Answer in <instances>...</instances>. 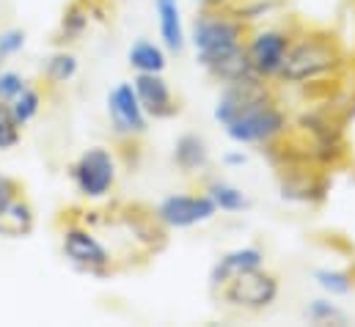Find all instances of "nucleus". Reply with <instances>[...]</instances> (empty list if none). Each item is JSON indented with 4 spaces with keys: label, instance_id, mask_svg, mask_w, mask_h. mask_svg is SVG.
Listing matches in <instances>:
<instances>
[{
    "label": "nucleus",
    "instance_id": "nucleus-16",
    "mask_svg": "<svg viewBox=\"0 0 355 327\" xmlns=\"http://www.w3.org/2000/svg\"><path fill=\"white\" fill-rule=\"evenodd\" d=\"M209 198L215 201V206H220V209H226V212H240V209L248 206V198H245L237 187L223 184V182L209 187Z\"/></svg>",
    "mask_w": 355,
    "mask_h": 327
},
{
    "label": "nucleus",
    "instance_id": "nucleus-21",
    "mask_svg": "<svg viewBox=\"0 0 355 327\" xmlns=\"http://www.w3.org/2000/svg\"><path fill=\"white\" fill-rule=\"evenodd\" d=\"M86 22H89V17H86V11L80 8V6H72L67 14H64V22H61V30H64V36L67 39H72V36H78V33H83V28H86Z\"/></svg>",
    "mask_w": 355,
    "mask_h": 327
},
{
    "label": "nucleus",
    "instance_id": "nucleus-7",
    "mask_svg": "<svg viewBox=\"0 0 355 327\" xmlns=\"http://www.w3.org/2000/svg\"><path fill=\"white\" fill-rule=\"evenodd\" d=\"M107 110H110V118H113V127L116 132L121 135H138L146 130V113L141 107V99L135 94V85L130 82H121L110 91L107 96Z\"/></svg>",
    "mask_w": 355,
    "mask_h": 327
},
{
    "label": "nucleus",
    "instance_id": "nucleus-18",
    "mask_svg": "<svg viewBox=\"0 0 355 327\" xmlns=\"http://www.w3.org/2000/svg\"><path fill=\"white\" fill-rule=\"evenodd\" d=\"M75 72H78V58L69 55V53H58V55H53L50 64H47V75H50V80H55V82L72 80Z\"/></svg>",
    "mask_w": 355,
    "mask_h": 327
},
{
    "label": "nucleus",
    "instance_id": "nucleus-23",
    "mask_svg": "<svg viewBox=\"0 0 355 327\" xmlns=\"http://www.w3.org/2000/svg\"><path fill=\"white\" fill-rule=\"evenodd\" d=\"M309 317H311L314 322H331V319H339V322H345L342 311H339L336 306L325 303V300H317V303H314V306L309 308Z\"/></svg>",
    "mask_w": 355,
    "mask_h": 327
},
{
    "label": "nucleus",
    "instance_id": "nucleus-4",
    "mask_svg": "<svg viewBox=\"0 0 355 327\" xmlns=\"http://www.w3.org/2000/svg\"><path fill=\"white\" fill-rule=\"evenodd\" d=\"M223 297L232 306H243V308H267L275 297H278V281L262 272L259 267L254 269H243L237 275H232L226 281V292Z\"/></svg>",
    "mask_w": 355,
    "mask_h": 327
},
{
    "label": "nucleus",
    "instance_id": "nucleus-17",
    "mask_svg": "<svg viewBox=\"0 0 355 327\" xmlns=\"http://www.w3.org/2000/svg\"><path fill=\"white\" fill-rule=\"evenodd\" d=\"M19 143V121L11 113V105L0 99V149H11Z\"/></svg>",
    "mask_w": 355,
    "mask_h": 327
},
{
    "label": "nucleus",
    "instance_id": "nucleus-6",
    "mask_svg": "<svg viewBox=\"0 0 355 327\" xmlns=\"http://www.w3.org/2000/svg\"><path fill=\"white\" fill-rule=\"evenodd\" d=\"M215 201L209 195H168L157 215L163 223L174 226V229H190L196 223H204L215 215Z\"/></svg>",
    "mask_w": 355,
    "mask_h": 327
},
{
    "label": "nucleus",
    "instance_id": "nucleus-24",
    "mask_svg": "<svg viewBox=\"0 0 355 327\" xmlns=\"http://www.w3.org/2000/svg\"><path fill=\"white\" fill-rule=\"evenodd\" d=\"M22 47H25V33L22 30H6V33H0V58L14 55Z\"/></svg>",
    "mask_w": 355,
    "mask_h": 327
},
{
    "label": "nucleus",
    "instance_id": "nucleus-1",
    "mask_svg": "<svg viewBox=\"0 0 355 327\" xmlns=\"http://www.w3.org/2000/svg\"><path fill=\"white\" fill-rule=\"evenodd\" d=\"M215 118L237 143H262L284 130V116L270 102L259 78L229 82V88L218 99Z\"/></svg>",
    "mask_w": 355,
    "mask_h": 327
},
{
    "label": "nucleus",
    "instance_id": "nucleus-14",
    "mask_svg": "<svg viewBox=\"0 0 355 327\" xmlns=\"http://www.w3.org/2000/svg\"><path fill=\"white\" fill-rule=\"evenodd\" d=\"M177 165L184 170H196V168H204L207 165V149H204V141L196 138V135H182L177 141Z\"/></svg>",
    "mask_w": 355,
    "mask_h": 327
},
{
    "label": "nucleus",
    "instance_id": "nucleus-5",
    "mask_svg": "<svg viewBox=\"0 0 355 327\" xmlns=\"http://www.w3.org/2000/svg\"><path fill=\"white\" fill-rule=\"evenodd\" d=\"M72 179L78 184V190L89 198H99L113 187L116 179V163L110 157V152L105 149H89L72 168Z\"/></svg>",
    "mask_w": 355,
    "mask_h": 327
},
{
    "label": "nucleus",
    "instance_id": "nucleus-27",
    "mask_svg": "<svg viewBox=\"0 0 355 327\" xmlns=\"http://www.w3.org/2000/svg\"><path fill=\"white\" fill-rule=\"evenodd\" d=\"M198 3H220V0H198Z\"/></svg>",
    "mask_w": 355,
    "mask_h": 327
},
{
    "label": "nucleus",
    "instance_id": "nucleus-20",
    "mask_svg": "<svg viewBox=\"0 0 355 327\" xmlns=\"http://www.w3.org/2000/svg\"><path fill=\"white\" fill-rule=\"evenodd\" d=\"M6 218H11V220H14V229H11V234H25V231H31L33 215H31V206H28V204H19V201H14V204L8 206V212H6Z\"/></svg>",
    "mask_w": 355,
    "mask_h": 327
},
{
    "label": "nucleus",
    "instance_id": "nucleus-25",
    "mask_svg": "<svg viewBox=\"0 0 355 327\" xmlns=\"http://www.w3.org/2000/svg\"><path fill=\"white\" fill-rule=\"evenodd\" d=\"M14 201H17V182H11L8 176H0V220L6 218Z\"/></svg>",
    "mask_w": 355,
    "mask_h": 327
},
{
    "label": "nucleus",
    "instance_id": "nucleus-11",
    "mask_svg": "<svg viewBox=\"0 0 355 327\" xmlns=\"http://www.w3.org/2000/svg\"><path fill=\"white\" fill-rule=\"evenodd\" d=\"M262 264V250H257V247H240V250H232V253H226L218 264H215V269H212V286H220V283H226L232 275H237V272H243V269H254V267H259Z\"/></svg>",
    "mask_w": 355,
    "mask_h": 327
},
{
    "label": "nucleus",
    "instance_id": "nucleus-15",
    "mask_svg": "<svg viewBox=\"0 0 355 327\" xmlns=\"http://www.w3.org/2000/svg\"><path fill=\"white\" fill-rule=\"evenodd\" d=\"M39 105H42L39 94H36L33 88H28V85H25V88L11 99V113H14V118L19 121V127H25L31 118H36Z\"/></svg>",
    "mask_w": 355,
    "mask_h": 327
},
{
    "label": "nucleus",
    "instance_id": "nucleus-13",
    "mask_svg": "<svg viewBox=\"0 0 355 327\" xmlns=\"http://www.w3.org/2000/svg\"><path fill=\"white\" fill-rule=\"evenodd\" d=\"M130 64L138 72H163L166 69V55L152 42H135L132 50H130Z\"/></svg>",
    "mask_w": 355,
    "mask_h": 327
},
{
    "label": "nucleus",
    "instance_id": "nucleus-10",
    "mask_svg": "<svg viewBox=\"0 0 355 327\" xmlns=\"http://www.w3.org/2000/svg\"><path fill=\"white\" fill-rule=\"evenodd\" d=\"M64 253L69 256L72 264H78L83 269H91V272L102 269L110 261L107 250L99 245L89 231H80V229H69L64 234Z\"/></svg>",
    "mask_w": 355,
    "mask_h": 327
},
{
    "label": "nucleus",
    "instance_id": "nucleus-9",
    "mask_svg": "<svg viewBox=\"0 0 355 327\" xmlns=\"http://www.w3.org/2000/svg\"><path fill=\"white\" fill-rule=\"evenodd\" d=\"M135 94L141 99L144 113H149L155 118H168V116L177 113L171 88H168V82L160 78V72H138V78H135Z\"/></svg>",
    "mask_w": 355,
    "mask_h": 327
},
{
    "label": "nucleus",
    "instance_id": "nucleus-19",
    "mask_svg": "<svg viewBox=\"0 0 355 327\" xmlns=\"http://www.w3.org/2000/svg\"><path fill=\"white\" fill-rule=\"evenodd\" d=\"M317 281L322 289H328L331 294H347L353 289V281L347 272H336V269H320L317 272Z\"/></svg>",
    "mask_w": 355,
    "mask_h": 327
},
{
    "label": "nucleus",
    "instance_id": "nucleus-26",
    "mask_svg": "<svg viewBox=\"0 0 355 327\" xmlns=\"http://www.w3.org/2000/svg\"><path fill=\"white\" fill-rule=\"evenodd\" d=\"M226 163H229V165H240V163H245V157H243V154H229V157H226Z\"/></svg>",
    "mask_w": 355,
    "mask_h": 327
},
{
    "label": "nucleus",
    "instance_id": "nucleus-3",
    "mask_svg": "<svg viewBox=\"0 0 355 327\" xmlns=\"http://www.w3.org/2000/svg\"><path fill=\"white\" fill-rule=\"evenodd\" d=\"M336 64V53L331 42H320V39H306L303 44H297L295 50L286 53L284 64H281V78L292 82L317 78L322 72H328Z\"/></svg>",
    "mask_w": 355,
    "mask_h": 327
},
{
    "label": "nucleus",
    "instance_id": "nucleus-22",
    "mask_svg": "<svg viewBox=\"0 0 355 327\" xmlns=\"http://www.w3.org/2000/svg\"><path fill=\"white\" fill-rule=\"evenodd\" d=\"M22 88H25V80L17 72H0V99L3 102H11Z\"/></svg>",
    "mask_w": 355,
    "mask_h": 327
},
{
    "label": "nucleus",
    "instance_id": "nucleus-2",
    "mask_svg": "<svg viewBox=\"0 0 355 327\" xmlns=\"http://www.w3.org/2000/svg\"><path fill=\"white\" fill-rule=\"evenodd\" d=\"M243 28L234 19H226L220 14H201L193 22V44L198 53V61L207 67L209 61L226 55L229 50L240 47Z\"/></svg>",
    "mask_w": 355,
    "mask_h": 327
},
{
    "label": "nucleus",
    "instance_id": "nucleus-12",
    "mask_svg": "<svg viewBox=\"0 0 355 327\" xmlns=\"http://www.w3.org/2000/svg\"><path fill=\"white\" fill-rule=\"evenodd\" d=\"M157 17H160V36L166 42L168 50L179 53L184 47V28H182V17H179L177 0H155Z\"/></svg>",
    "mask_w": 355,
    "mask_h": 327
},
{
    "label": "nucleus",
    "instance_id": "nucleus-8",
    "mask_svg": "<svg viewBox=\"0 0 355 327\" xmlns=\"http://www.w3.org/2000/svg\"><path fill=\"white\" fill-rule=\"evenodd\" d=\"M286 53H289V39L278 30H265L251 42L248 61H251V67L259 78H270V75L281 72V64H284Z\"/></svg>",
    "mask_w": 355,
    "mask_h": 327
}]
</instances>
